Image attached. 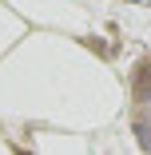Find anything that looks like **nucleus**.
<instances>
[{"mask_svg": "<svg viewBox=\"0 0 151 155\" xmlns=\"http://www.w3.org/2000/svg\"><path fill=\"white\" fill-rule=\"evenodd\" d=\"M135 135H139V147L151 151V123L147 119H135Z\"/></svg>", "mask_w": 151, "mask_h": 155, "instance_id": "nucleus-1", "label": "nucleus"}]
</instances>
